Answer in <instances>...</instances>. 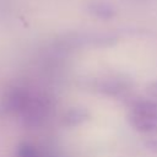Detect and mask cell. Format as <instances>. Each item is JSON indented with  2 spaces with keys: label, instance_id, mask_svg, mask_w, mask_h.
<instances>
[{
  "label": "cell",
  "instance_id": "1",
  "mask_svg": "<svg viewBox=\"0 0 157 157\" xmlns=\"http://www.w3.org/2000/svg\"><path fill=\"white\" fill-rule=\"evenodd\" d=\"M49 112H50V104L47 98L38 94H31L20 117L26 125L38 126L49 115Z\"/></svg>",
  "mask_w": 157,
  "mask_h": 157
},
{
  "label": "cell",
  "instance_id": "2",
  "mask_svg": "<svg viewBox=\"0 0 157 157\" xmlns=\"http://www.w3.org/2000/svg\"><path fill=\"white\" fill-rule=\"evenodd\" d=\"M128 121L130 124V126L141 132V134H146V135H156L157 134V120L152 119L150 117L142 115L140 113H135L131 112L128 115Z\"/></svg>",
  "mask_w": 157,
  "mask_h": 157
},
{
  "label": "cell",
  "instance_id": "3",
  "mask_svg": "<svg viewBox=\"0 0 157 157\" xmlns=\"http://www.w3.org/2000/svg\"><path fill=\"white\" fill-rule=\"evenodd\" d=\"M130 110L157 120V98H136L130 103Z\"/></svg>",
  "mask_w": 157,
  "mask_h": 157
},
{
  "label": "cell",
  "instance_id": "4",
  "mask_svg": "<svg viewBox=\"0 0 157 157\" xmlns=\"http://www.w3.org/2000/svg\"><path fill=\"white\" fill-rule=\"evenodd\" d=\"M90 112L82 107H72L66 110L63 115V125L67 128L78 126L87 120H90Z\"/></svg>",
  "mask_w": 157,
  "mask_h": 157
},
{
  "label": "cell",
  "instance_id": "5",
  "mask_svg": "<svg viewBox=\"0 0 157 157\" xmlns=\"http://www.w3.org/2000/svg\"><path fill=\"white\" fill-rule=\"evenodd\" d=\"M16 157H42L38 148L29 142H21L16 151Z\"/></svg>",
  "mask_w": 157,
  "mask_h": 157
},
{
  "label": "cell",
  "instance_id": "6",
  "mask_svg": "<svg viewBox=\"0 0 157 157\" xmlns=\"http://www.w3.org/2000/svg\"><path fill=\"white\" fill-rule=\"evenodd\" d=\"M91 9H92V12L101 17V18H110L113 15H114V10L112 6L104 4V2H99V4H93L91 5Z\"/></svg>",
  "mask_w": 157,
  "mask_h": 157
},
{
  "label": "cell",
  "instance_id": "7",
  "mask_svg": "<svg viewBox=\"0 0 157 157\" xmlns=\"http://www.w3.org/2000/svg\"><path fill=\"white\" fill-rule=\"evenodd\" d=\"M145 146L147 147V150L157 153V139H151L148 141L145 142Z\"/></svg>",
  "mask_w": 157,
  "mask_h": 157
},
{
  "label": "cell",
  "instance_id": "8",
  "mask_svg": "<svg viewBox=\"0 0 157 157\" xmlns=\"http://www.w3.org/2000/svg\"><path fill=\"white\" fill-rule=\"evenodd\" d=\"M147 91H148V93H150L153 98H157V81L153 82V83H151V85H148Z\"/></svg>",
  "mask_w": 157,
  "mask_h": 157
}]
</instances>
